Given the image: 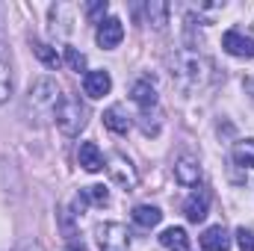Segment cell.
<instances>
[{"instance_id": "obj_1", "label": "cell", "mask_w": 254, "mask_h": 251, "mask_svg": "<svg viewBox=\"0 0 254 251\" xmlns=\"http://www.w3.org/2000/svg\"><path fill=\"white\" fill-rule=\"evenodd\" d=\"M60 104H63V92H60V83L54 77L33 80V86L24 95V119H27V125L42 127L48 122H54Z\"/></svg>"}, {"instance_id": "obj_2", "label": "cell", "mask_w": 254, "mask_h": 251, "mask_svg": "<svg viewBox=\"0 0 254 251\" xmlns=\"http://www.w3.org/2000/svg\"><path fill=\"white\" fill-rule=\"evenodd\" d=\"M172 80L181 92H195L210 80V63L195 48H181L172 54Z\"/></svg>"}, {"instance_id": "obj_3", "label": "cell", "mask_w": 254, "mask_h": 251, "mask_svg": "<svg viewBox=\"0 0 254 251\" xmlns=\"http://www.w3.org/2000/svg\"><path fill=\"white\" fill-rule=\"evenodd\" d=\"M54 122H57V127L65 136H80V130L89 125V107L80 98H63Z\"/></svg>"}, {"instance_id": "obj_4", "label": "cell", "mask_w": 254, "mask_h": 251, "mask_svg": "<svg viewBox=\"0 0 254 251\" xmlns=\"http://www.w3.org/2000/svg\"><path fill=\"white\" fill-rule=\"evenodd\" d=\"M101 251H127L130 249V231L122 222H104L95 228Z\"/></svg>"}, {"instance_id": "obj_5", "label": "cell", "mask_w": 254, "mask_h": 251, "mask_svg": "<svg viewBox=\"0 0 254 251\" xmlns=\"http://www.w3.org/2000/svg\"><path fill=\"white\" fill-rule=\"evenodd\" d=\"M104 169L110 172V178H113V184H119L122 189H133L136 187V169H133V163L127 160L122 151H116V154H110L107 157V163H104Z\"/></svg>"}, {"instance_id": "obj_6", "label": "cell", "mask_w": 254, "mask_h": 251, "mask_svg": "<svg viewBox=\"0 0 254 251\" xmlns=\"http://www.w3.org/2000/svg\"><path fill=\"white\" fill-rule=\"evenodd\" d=\"M175 178L184 187H198V181H201V160L195 154H190V151H184L175 160Z\"/></svg>"}, {"instance_id": "obj_7", "label": "cell", "mask_w": 254, "mask_h": 251, "mask_svg": "<svg viewBox=\"0 0 254 251\" xmlns=\"http://www.w3.org/2000/svg\"><path fill=\"white\" fill-rule=\"evenodd\" d=\"M95 39H98V45L104 48V51H113V48H119L122 45V39H125V24L119 21V18H104L101 24H98V33H95Z\"/></svg>"}, {"instance_id": "obj_8", "label": "cell", "mask_w": 254, "mask_h": 251, "mask_svg": "<svg viewBox=\"0 0 254 251\" xmlns=\"http://www.w3.org/2000/svg\"><path fill=\"white\" fill-rule=\"evenodd\" d=\"M222 48H225L231 57H237V60H254V39L237 33V30H228V33L222 36Z\"/></svg>"}, {"instance_id": "obj_9", "label": "cell", "mask_w": 254, "mask_h": 251, "mask_svg": "<svg viewBox=\"0 0 254 251\" xmlns=\"http://www.w3.org/2000/svg\"><path fill=\"white\" fill-rule=\"evenodd\" d=\"M110 89H113V77H110V71H86L83 74V92L89 95V98H104V95H110Z\"/></svg>"}, {"instance_id": "obj_10", "label": "cell", "mask_w": 254, "mask_h": 251, "mask_svg": "<svg viewBox=\"0 0 254 251\" xmlns=\"http://www.w3.org/2000/svg\"><path fill=\"white\" fill-rule=\"evenodd\" d=\"M130 98H133V104H136L142 113H154V110L160 107V101H157V89H154L148 80H136L133 89H130Z\"/></svg>"}, {"instance_id": "obj_11", "label": "cell", "mask_w": 254, "mask_h": 251, "mask_svg": "<svg viewBox=\"0 0 254 251\" xmlns=\"http://www.w3.org/2000/svg\"><path fill=\"white\" fill-rule=\"evenodd\" d=\"M184 213H187V219H190L192 225L204 222L207 213H210V195H207L204 189H195L190 198L184 201Z\"/></svg>"}, {"instance_id": "obj_12", "label": "cell", "mask_w": 254, "mask_h": 251, "mask_svg": "<svg viewBox=\"0 0 254 251\" xmlns=\"http://www.w3.org/2000/svg\"><path fill=\"white\" fill-rule=\"evenodd\" d=\"M201 249L204 251H231V237H228V231L222 228V225H213V228H207L204 234H201Z\"/></svg>"}, {"instance_id": "obj_13", "label": "cell", "mask_w": 254, "mask_h": 251, "mask_svg": "<svg viewBox=\"0 0 254 251\" xmlns=\"http://www.w3.org/2000/svg\"><path fill=\"white\" fill-rule=\"evenodd\" d=\"M77 163H80L86 172H101L107 160H104V154H101V148H98L95 142H83L80 151H77Z\"/></svg>"}, {"instance_id": "obj_14", "label": "cell", "mask_w": 254, "mask_h": 251, "mask_svg": "<svg viewBox=\"0 0 254 251\" xmlns=\"http://www.w3.org/2000/svg\"><path fill=\"white\" fill-rule=\"evenodd\" d=\"M104 125L110 127L113 133H127L130 127H133V122H130V116L125 113V107H119V104H113L110 110H104Z\"/></svg>"}, {"instance_id": "obj_15", "label": "cell", "mask_w": 254, "mask_h": 251, "mask_svg": "<svg viewBox=\"0 0 254 251\" xmlns=\"http://www.w3.org/2000/svg\"><path fill=\"white\" fill-rule=\"evenodd\" d=\"M133 222H136L139 228H157V225L163 222V213H160V207H154V204H136V207H133Z\"/></svg>"}, {"instance_id": "obj_16", "label": "cell", "mask_w": 254, "mask_h": 251, "mask_svg": "<svg viewBox=\"0 0 254 251\" xmlns=\"http://www.w3.org/2000/svg\"><path fill=\"white\" fill-rule=\"evenodd\" d=\"M160 246L169 251H187L190 249V237H187L184 228H166L160 234Z\"/></svg>"}, {"instance_id": "obj_17", "label": "cell", "mask_w": 254, "mask_h": 251, "mask_svg": "<svg viewBox=\"0 0 254 251\" xmlns=\"http://www.w3.org/2000/svg\"><path fill=\"white\" fill-rule=\"evenodd\" d=\"M145 12H148V21L154 24V30H166V24H169V3L166 0H148Z\"/></svg>"}, {"instance_id": "obj_18", "label": "cell", "mask_w": 254, "mask_h": 251, "mask_svg": "<svg viewBox=\"0 0 254 251\" xmlns=\"http://www.w3.org/2000/svg\"><path fill=\"white\" fill-rule=\"evenodd\" d=\"M9 95H12V65H9V57L0 48V107L9 101Z\"/></svg>"}, {"instance_id": "obj_19", "label": "cell", "mask_w": 254, "mask_h": 251, "mask_svg": "<svg viewBox=\"0 0 254 251\" xmlns=\"http://www.w3.org/2000/svg\"><path fill=\"white\" fill-rule=\"evenodd\" d=\"M33 54L48 65V68H60V65H63L60 54H57V48H51V45H45V42H33Z\"/></svg>"}, {"instance_id": "obj_20", "label": "cell", "mask_w": 254, "mask_h": 251, "mask_svg": "<svg viewBox=\"0 0 254 251\" xmlns=\"http://www.w3.org/2000/svg\"><path fill=\"white\" fill-rule=\"evenodd\" d=\"M234 160H237V166H249V169H254V139L237 142V148H234Z\"/></svg>"}, {"instance_id": "obj_21", "label": "cell", "mask_w": 254, "mask_h": 251, "mask_svg": "<svg viewBox=\"0 0 254 251\" xmlns=\"http://www.w3.org/2000/svg\"><path fill=\"white\" fill-rule=\"evenodd\" d=\"M65 63L71 65V71H77V74H80V71L86 68V57H83L77 48H65Z\"/></svg>"}, {"instance_id": "obj_22", "label": "cell", "mask_w": 254, "mask_h": 251, "mask_svg": "<svg viewBox=\"0 0 254 251\" xmlns=\"http://www.w3.org/2000/svg\"><path fill=\"white\" fill-rule=\"evenodd\" d=\"M83 192H86V198H89L92 204H107V201H110V192H107V187H101V184L86 187Z\"/></svg>"}, {"instance_id": "obj_23", "label": "cell", "mask_w": 254, "mask_h": 251, "mask_svg": "<svg viewBox=\"0 0 254 251\" xmlns=\"http://www.w3.org/2000/svg\"><path fill=\"white\" fill-rule=\"evenodd\" d=\"M237 246L240 251H254V234L249 228H237Z\"/></svg>"}, {"instance_id": "obj_24", "label": "cell", "mask_w": 254, "mask_h": 251, "mask_svg": "<svg viewBox=\"0 0 254 251\" xmlns=\"http://www.w3.org/2000/svg\"><path fill=\"white\" fill-rule=\"evenodd\" d=\"M86 15H89V18H95V21L101 24V21H104V15H107V0L89 3V6H86Z\"/></svg>"}, {"instance_id": "obj_25", "label": "cell", "mask_w": 254, "mask_h": 251, "mask_svg": "<svg viewBox=\"0 0 254 251\" xmlns=\"http://www.w3.org/2000/svg\"><path fill=\"white\" fill-rule=\"evenodd\" d=\"M21 251H42V246H39V243H27Z\"/></svg>"}]
</instances>
